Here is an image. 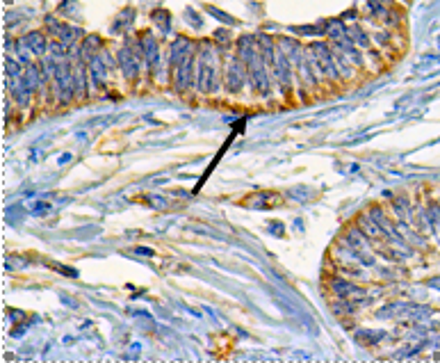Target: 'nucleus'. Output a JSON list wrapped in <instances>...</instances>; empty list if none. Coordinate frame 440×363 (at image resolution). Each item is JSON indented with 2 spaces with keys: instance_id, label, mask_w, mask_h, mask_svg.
<instances>
[{
  "instance_id": "f257e3e1",
  "label": "nucleus",
  "mask_w": 440,
  "mask_h": 363,
  "mask_svg": "<svg viewBox=\"0 0 440 363\" xmlns=\"http://www.w3.org/2000/svg\"><path fill=\"white\" fill-rule=\"evenodd\" d=\"M431 286H436V288H440V279H431Z\"/></svg>"
}]
</instances>
